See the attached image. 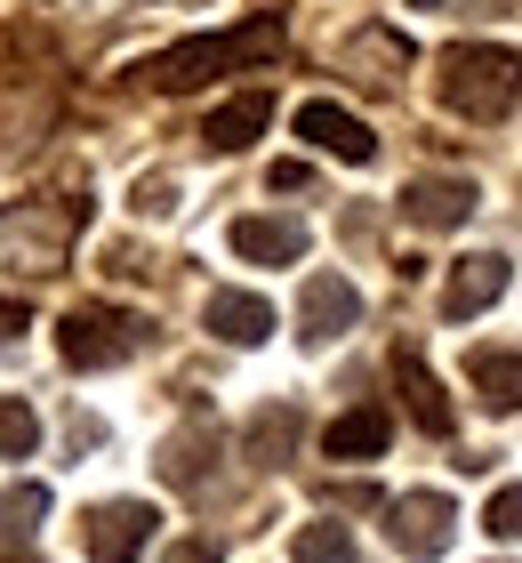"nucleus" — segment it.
Returning a JSON list of instances; mask_svg holds the SVG:
<instances>
[{
    "mask_svg": "<svg viewBox=\"0 0 522 563\" xmlns=\"http://www.w3.org/2000/svg\"><path fill=\"white\" fill-rule=\"evenodd\" d=\"M153 507L145 499H104V507H89L81 516V548H89V563H137L145 555V540H153Z\"/></svg>",
    "mask_w": 522,
    "mask_h": 563,
    "instance_id": "nucleus-5",
    "label": "nucleus"
},
{
    "mask_svg": "<svg viewBox=\"0 0 522 563\" xmlns=\"http://www.w3.org/2000/svg\"><path fill=\"white\" fill-rule=\"evenodd\" d=\"M0 563H24V555H0Z\"/></svg>",
    "mask_w": 522,
    "mask_h": 563,
    "instance_id": "nucleus-29",
    "label": "nucleus"
},
{
    "mask_svg": "<svg viewBox=\"0 0 522 563\" xmlns=\"http://www.w3.org/2000/svg\"><path fill=\"white\" fill-rule=\"evenodd\" d=\"M386 411H370V402H362V411H346V419H330V434H322V451L330 459H378L386 451Z\"/></svg>",
    "mask_w": 522,
    "mask_h": 563,
    "instance_id": "nucleus-16",
    "label": "nucleus"
},
{
    "mask_svg": "<svg viewBox=\"0 0 522 563\" xmlns=\"http://www.w3.org/2000/svg\"><path fill=\"white\" fill-rule=\"evenodd\" d=\"M201 322H209V339H225V346H266L274 339V306L257 290H209Z\"/></svg>",
    "mask_w": 522,
    "mask_h": 563,
    "instance_id": "nucleus-12",
    "label": "nucleus"
},
{
    "mask_svg": "<svg viewBox=\"0 0 522 563\" xmlns=\"http://www.w3.org/2000/svg\"><path fill=\"white\" fill-rule=\"evenodd\" d=\"M177 210V177H137V218H169Z\"/></svg>",
    "mask_w": 522,
    "mask_h": 563,
    "instance_id": "nucleus-24",
    "label": "nucleus"
},
{
    "mask_svg": "<svg viewBox=\"0 0 522 563\" xmlns=\"http://www.w3.org/2000/svg\"><path fill=\"white\" fill-rule=\"evenodd\" d=\"M298 137L306 145H322V153H337V162H378V137H370V121L362 113H346V106H330V97H306L298 106Z\"/></svg>",
    "mask_w": 522,
    "mask_h": 563,
    "instance_id": "nucleus-9",
    "label": "nucleus"
},
{
    "mask_svg": "<svg viewBox=\"0 0 522 563\" xmlns=\"http://www.w3.org/2000/svg\"><path fill=\"white\" fill-rule=\"evenodd\" d=\"M281 48H290V24H281L274 9H257L242 16L233 33H193V41H177L162 48L145 73H153V89L162 97H193L201 81H218V73H242V65H274Z\"/></svg>",
    "mask_w": 522,
    "mask_h": 563,
    "instance_id": "nucleus-1",
    "label": "nucleus"
},
{
    "mask_svg": "<svg viewBox=\"0 0 522 563\" xmlns=\"http://www.w3.org/2000/svg\"><path fill=\"white\" fill-rule=\"evenodd\" d=\"M73 234H81V201H16V210H0V274H24V282L65 274Z\"/></svg>",
    "mask_w": 522,
    "mask_h": 563,
    "instance_id": "nucleus-3",
    "label": "nucleus"
},
{
    "mask_svg": "<svg viewBox=\"0 0 522 563\" xmlns=\"http://www.w3.org/2000/svg\"><path fill=\"white\" fill-rule=\"evenodd\" d=\"M298 443V411H257L249 427V451H257V467H281V451Z\"/></svg>",
    "mask_w": 522,
    "mask_h": 563,
    "instance_id": "nucleus-22",
    "label": "nucleus"
},
{
    "mask_svg": "<svg viewBox=\"0 0 522 563\" xmlns=\"http://www.w3.org/2000/svg\"><path fill=\"white\" fill-rule=\"evenodd\" d=\"M386 516H395V523H386V531H395V548L418 555V563H434L442 548H451V531H458V507L442 492H410V499L386 507Z\"/></svg>",
    "mask_w": 522,
    "mask_h": 563,
    "instance_id": "nucleus-7",
    "label": "nucleus"
},
{
    "mask_svg": "<svg viewBox=\"0 0 522 563\" xmlns=\"http://www.w3.org/2000/svg\"><path fill=\"white\" fill-rule=\"evenodd\" d=\"M362 322V290L346 274H306V290H298V339L306 346H337L346 330Z\"/></svg>",
    "mask_w": 522,
    "mask_h": 563,
    "instance_id": "nucleus-6",
    "label": "nucleus"
},
{
    "mask_svg": "<svg viewBox=\"0 0 522 563\" xmlns=\"http://www.w3.org/2000/svg\"><path fill=\"white\" fill-rule=\"evenodd\" d=\"M434 89H442V106H451L458 121H507L522 106V48H507V41H458V48H442Z\"/></svg>",
    "mask_w": 522,
    "mask_h": 563,
    "instance_id": "nucleus-2",
    "label": "nucleus"
},
{
    "mask_svg": "<svg viewBox=\"0 0 522 563\" xmlns=\"http://www.w3.org/2000/svg\"><path fill=\"white\" fill-rule=\"evenodd\" d=\"M475 177H410L402 186V218L418 225V234H451V225L475 218Z\"/></svg>",
    "mask_w": 522,
    "mask_h": 563,
    "instance_id": "nucleus-10",
    "label": "nucleus"
},
{
    "mask_svg": "<svg viewBox=\"0 0 522 563\" xmlns=\"http://www.w3.org/2000/svg\"><path fill=\"white\" fill-rule=\"evenodd\" d=\"M266 121H274V97L266 89H242V97H225V106L201 121V145L209 153H249L257 137H266Z\"/></svg>",
    "mask_w": 522,
    "mask_h": 563,
    "instance_id": "nucleus-13",
    "label": "nucleus"
},
{
    "mask_svg": "<svg viewBox=\"0 0 522 563\" xmlns=\"http://www.w3.org/2000/svg\"><path fill=\"white\" fill-rule=\"evenodd\" d=\"M137 346H145V314H129V306H104V298L73 306V314L57 322V354H65L73 371H113V363H129Z\"/></svg>",
    "mask_w": 522,
    "mask_h": 563,
    "instance_id": "nucleus-4",
    "label": "nucleus"
},
{
    "mask_svg": "<svg viewBox=\"0 0 522 563\" xmlns=\"http://www.w3.org/2000/svg\"><path fill=\"white\" fill-rule=\"evenodd\" d=\"M507 258L499 250H475V258H451V282H442V314L451 322H475V314H490V306L507 298Z\"/></svg>",
    "mask_w": 522,
    "mask_h": 563,
    "instance_id": "nucleus-8",
    "label": "nucleus"
},
{
    "mask_svg": "<svg viewBox=\"0 0 522 563\" xmlns=\"http://www.w3.org/2000/svg\"><path fill=\"white\" fill-rule=\"evenodd\" d=\"M41 516H48V492H41V483H9V492H0V540H33V531H41Z\"/></svg>",
    "mask_w": 522,
    "mask_h": 563,
    "instance_id": "nucleus-17",
    "label": "nucleus"
},
{
    "mask_svg": "<svg viewBox=\"0 0 522 563\" xmlns=\"http://www.w3.org/2000/svg\"><path fill=\"white\" fill-rule=\"evenodd\" d=\"M354 57H362V65H378V73H370L378 89H395L402 73H410V48H402L395 33H362V41H354Z\"/></svg>",
    "mask_w": 522,
    "mask_h": 563,
    "instance_id": "nucleus-21",
    "label": "nucleus"
},
{
    "mask_svg": "<svg viewBox=\"0 0 522 563\" xmlns=\"http://www.w3.org/2000/svg\"><path fill=\"white\" fill-rule=\"evenodd\" d=\"M201 459H209V427H186V434H169V443H162V475L177 483V492H193Z\"/></svg>",
    "mask_w": 522,
    "mask_h": 563,
    "instance_id": "nucleus-18",
    "label": "nucleus"
},
{
    "mask_svg": "<svg viewBox=\"0 0 522 563\" xmlns=\"http://www.w3.org/2000/svg\"><path fill=\"white\" fill-rule=\"evenodd\" d=\"M266 186H274V194H306V186H313V169H306V162H274Z\"/></svg>",
    "mask_w": 522,
    "mask_h": 563,
    "instance_id": "nucleus-25",
    "label": "nucleus"
},
{
    "mask_svg": "<svg viewBox=\"0 0 522 563\" xmlns=\"http://www.w3.org/2000/svg\"><path fill=\"white\" fill-rule=\"evenodd\" d=\"M162 563H218V548L209 540H177V548H162Z\"/></svg>",
    "mask_w": 522,
    "mask_h": 563,
    "instance_id": "nucleus-26",
    "label": "nucleus"
},
{
    "mask_svg": "<svg viewBox=\"0 0 522 563\" xmlns=\"http://www.w3.org/2000/svg\"><path fill=\"white\" fill-rule=\"evenodd\" d=\"M225 242H233V258H249V266H298L306 250H313V234H306L298 218H266V210H257V218H233Z\"/></svg>",
    "mask_w": 522,
    "mask_h": 563,
    "instance_id": "nucleus-11",
    "label": "nucleus"
},
{
    "mask_svg": "<svg viewBox=\"0 0 522 563\" xmlns=\"http://www.w3.org/2000/svg\"><path fill=\"white\" fill-rule=\"evenodd\" d=\"M395 387H402V411H410L418 427H426V434H451V427H458V411H451V395H442V378H434L426 363H418L410 346L395 354Z\"/></svg>",
    "mask_w": 522,
    "mask_h": 563,
    "instance_id": "nucleus-14",
    "label": "nucleus"
},
{
    "mask_svg": "<svg viewBox=\"0 0 522 563\" xmlns=\"http://www.w3.org/2000/svg\"><path fill=\"white\" fill-rule=\"evenodd\" d=\"M290 555H298V563H354V531H346V523H306Z\"/></svg>",
    "mask_w": 522,
    "mask_h": 563,
    "instance_id": "nucleus-20",
    "label": "nucleus"
},
{
    "mask_svg": "<svg viewBox=\"0 0 522 563\" xmlns=\"http://www.w3.org/2000/svg\"><path fill=\"white\" fill-rule=\"evenodd\" d=\"M482 531H490V540H522V483L490 492V507H482Z\"/></svg>",
    "mask_w": 522,
    "mask_h": 563,
    "instance_id": "nucleus-23",
    "label": "nucleus"
},
{
    "mask_svg": "<svg viewBox=\"0 0 522 563\" xmlns=\"http://www.w3.org/2000/svg\"><path fill=\"white\" fill-rule=\"evenodd\" d=\"M16 330H24V314H16V306H9V298H0V346H9V339H16Z\"/></svg>",
    "mask_w": 522,
    "mask_h": 563,
    "instance_id": "nucleus-27",
    "label": "nucleus"
},
{
    "mask_svg": "<svg viewBox=\"0 0 522 563\" xmlns=\"http://www.w3.org/2000/svg\"><path fill=\"white\" fill-rule=\"evenodd\" d=\"M410 9H442V0H410Z\"/></svg>",
    "mask_w": 522,
    "mask_h": 563,
    "instance_id": "nucleus-28",
    "label": "nucleus"
},
{
    "mask_svg": "<svg viewBox=\"0 0 522 563\" xmlns=\"http://www.w3.org/2000/svg\"><path fill=\"white\" fill-rule=\"evenodd\" d=\"M466 387H475L490 411H522V354H507V346H475V354H466Z\"/></svg>",
    "mask_w": 522,
    "mask_h": 563,
    "instance_id": "nucleus-15",
    "label": "nucleus"
},
{
    "mask_svg": "<svg viewBox=\"0 0 522 563\" xmlns=\"http://www.w3.org/2000/svg\"><path fill=\"white\" fill-rule=\"evenodd\" d=\"M33 443H41L33 402H24V395H0V459H33Z\"/></svg>",
    "mask_w": 522,
    "mask_h": 563,
    "instance_id": "nucleus-19",
    "label": "nucleus"
}]
</instances>
